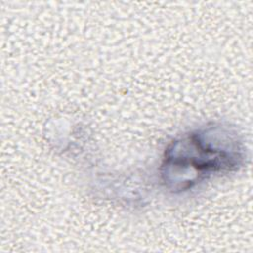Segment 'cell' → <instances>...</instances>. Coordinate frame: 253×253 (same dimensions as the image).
I'll use <instances>...</instances> for the list:
<instances>
[{
  "label": "cell",
  "mask_w": 253,
  "mask_h": 253,
  "mask_svg": "<svg viewBox=\"0 0 253 253\" xmlns=\"http://www.w3.org/2000/svg\"><path fill=\"white\" fill-rule=\"evenodd\" d=\"M240 140L227 127L212 126L174 140L161 165L163 182L173 191H184L204 178L237 169L243 161Z\"/></svg>",
  "instance_id": "1"
}]
</instances>
